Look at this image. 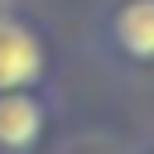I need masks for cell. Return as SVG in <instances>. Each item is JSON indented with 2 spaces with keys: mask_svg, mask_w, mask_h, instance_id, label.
I'll return each mask as SVG.
<instances>
[{
  "mask_svg": "<svg viewBox=\"0 0 154 154\" xmlns=\"http://www.w3.org/2000/svg\"><path fill=\"white\" fill-rule=\"evenodd\" d=\"M43 72V48L34 38V29L0 19V91H19L29 82H38Z\"/></svg>",
  "mask_w": 154,
  "mask_h": 154,
  "instance_id": "6da1fadb",
  "label": "cell"
},
{
  "mask_svg": "<svg viewBox=\"0 0 154 154\" xmlns=\"http://www.w3.org/2000/svg\"><path fill=\"white\" fill-rule=\"evenodd\" d=\"M38 125H43V111H38L34 96H24V91H0V144H5V149L34 144Z\"/></svg>",
  "mask_w": 154,
  "mask_h": 154,
  "instance_id": "7a4b0ae2",
  "label": "cell"
},
{
  "mask_svg": "<svg viewBox=\"0 0 154 154\" xmlns=\"http://www.w3.org/2000/svg\"><path fill=\"white\" fill-rule=\"evenodd\" d=\"M116 38L130 58H154V0H130L116 14Z\"/></svg>",
  "mask_w": 154,
  "mask_h": 154,
  "instance_id": "3957f363",
  "label": "cell"
}]
</instances>
